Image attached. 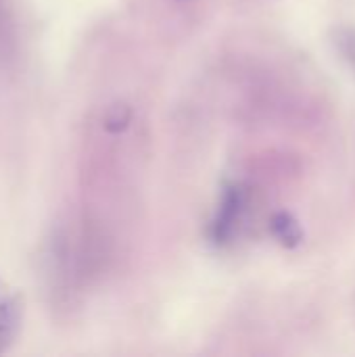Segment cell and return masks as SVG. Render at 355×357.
<instances>
[{
  "label": "cell",
  "instance_id": "cell-5",
  "mask_svg": "<svg viewBox=\"0 0 355 357\" xmlns=\"http://www.w3.org/2000/svg\"><path fill=\"white\" fill-rule=\"evenodd\" d=\"M130 123V109L128 107H115L109 115H107V130L109 132H121L126 130Z\"/></svg>",
  "mask_w": 355,
  "mask_h": 357
},
{
  "label": "cell",
  "instance_id": "cell-3",
  "mask_svg": "<svg viewBox=\"0 0 355 357\" xmlns=\"http://www.w3.org/2000/svg\"><path fill=\"white\" fill-rule=\"evenodd\" d=\"M270 230L276 236V241L287 249H295L303 243V230H301L299 222L287 211H278L272 215Z\"/></svg>",
  "mask_w": 355,
  "mask_h": 357
},
{
  "label": "cell",
  "instance_id": "cell-1",
  "mask_svg": "<svg viewBox=\"0 0 355 357\" xmlns=\"http://www.w3.org/2000/svg\"><path fill=\"white\" fill-rule=\"evenodd\" d=\"M243 203H245V197H243V190L239 186H226L224 188L218 213H216V218L211 222V230H209L211 241L216 245H224L232 238L236 222H239L241 211H243Z\"/></svg>",
  "mask_w": 355,
  "mask_h": 357
},
{
  "label": "cell",
  "instance_id": "cell-4",
  "mask_svg": "<svg viewBox=\"0 0 355 357\" xmlns=\"http://www.w3.org/2000/svg\"><path fill=\"white\" fill-rule=\"evenodd\" d=\"M335 48L355 69V27L335 29Z\"/></svg>",
  "mask_w": 355,
  "mask_h": 357
},
{
  "label": "cell",
  "instance_id": "cell-2",
  "mask_svg": "<svg viewBox=\"0 0 355 357\" xmlns=\"http://www.w3.org/2000/svg\"><path fill=\"white\" fill-rule=\"evenodd\" d=\"M21 326V303L17 295L0 282V354L15 341Z\"/></svg>",
  "mask_w": 355,
  "mask_h": 357
}]
</instances>
